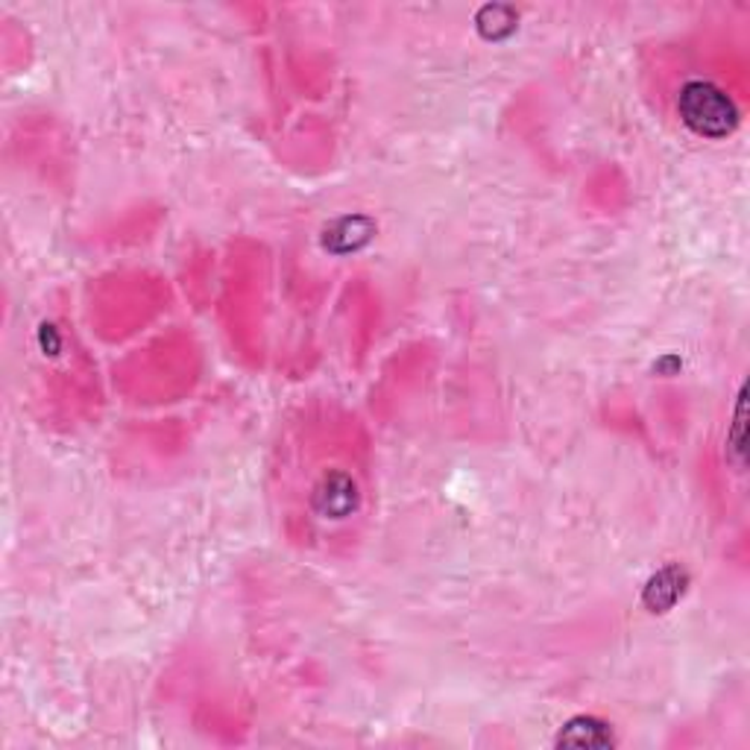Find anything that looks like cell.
Listing matches in <instances>:
<instances>
[{"instance_id":"cell-4","label":"cell","mask_w":750,"mask_h":750,"mask_svg":"<svg viewBox=\"0 0 750 750\" xmlns=\"http://www.w3.org/2000/svg\"><path fill=\"white\" fill-rule=\"evenodd\" d=\"M748 402H745V388L739 390V402H736V419H733V434L727 438V455L733 464H745V431H748Z\"/></svg>"},{"instance_id":"cell-3","label":"cell","mask_w":750,"mask_h":750,"mask_svg":"<svg viewBox=\"0 0 750 750\" xmlns=\"http://www.w3.org/2000/svg\"><path fill=\"white\" fill-rule=\"evenodd\" d=\"M686 589V571L680 566H665L648 580L646 587V607L651 613H668L675 607L677 599L684 595Z\"/></svg>"},{"instance_id":"cell-2","label":"cell","mask_w":750,"mask_h":750,"mask_svg":"<svg viewBox=\"0 0 750 750\" xmlns=\"http://www.w3.org/2000/svg\"><path fill=\"white\" fill-rule=\"evenodd\" d=\"M616 739H613V730L607 724L592 718V715H578L571 722L563 724V730L557 733V748H613Z\"/></svg>"},{"instance_id":"cell-1","label":"cell","mask_w":750,"mask_h":750,"mask_svg":"<svg viewBox=\"0 0 750 750\" xmlns=\"http://www.w3.org/2000/svg\"><path fill=\"white\" fill-rule=\"evenodd\" d=\"M677 112L684 118V124L703 138H727L739 124L736 103L722 88L703 83V79H692L680 88Z\"/></svg>"}]
</instances>
